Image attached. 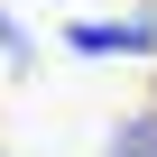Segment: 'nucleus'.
Listing matches in <instances>:
<instances>
[{
    "label": "nucleus",
    "instance_id": "nucleus-2",
    "mask_svg": "<svg viewBox=\"0 0 157 157\" xmlns=\"http://www.w3.org/2000/svg\"><path fill=\"white\" fill-rule=\"evenodd\" d=\"M111 157H157V111L120 120V129H111Z\"/></svg>",
    "mask_w": 157,
    "mask_h": 157
},
{
    "label": "nucleus",
    "instance_id": "nucleus-1",
    "mask_svg": "<svg viewBox=\"0 0 157 157\" xmlns=\"http://www.w3.org/2000/svg\"><path fill=\"white\" fill-rule=\"evenodd\" d=\"M157 19H74V56H148Z\"/></svg>",
    "mask_w": 157,
    "mask_h": 157
}]
</instances>
